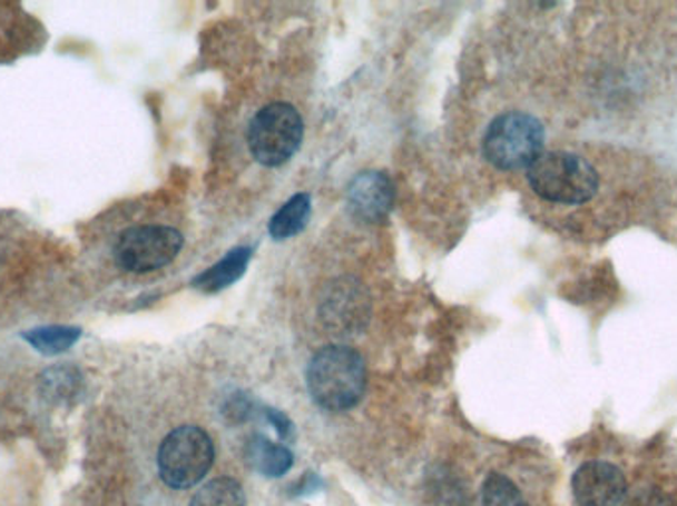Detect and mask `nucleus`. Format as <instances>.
Wrapping results in <instances>:
<instances>
[{
  "label": "nucleus",
  "instance_id": "1",
  "mask_svg": "<svg viewBox=\"0 0 677 506\" xmlns=\"http://www.w3.org/2000/svg\"><path fill=\"white\" fill-rule=\"evenodd\" d=\"M307 388L320 408L330 411L355 408L366 388L363 356L355 348H321L307 366Z\"/></svg>",
  "mask_w": 677,
  "mask_h": 506
},
{
  "label": "nucleus",
  "instance_id": "2",
  "mask_svg": "<svg viewBox=\"0 0 677 506\" xmlns=\"http://www.w3.org/2000/svg\"><path fill=\"white\" fill-rule=\"evenodd\" d=\"M527 178L537 195L557 205H582L598 190L597 170L572 152H541Z\"/></svg>",
  "mask_w": 677,
  "mask_h": 506
},
{
  "label": "nucleus",
  "instance_id": "3",
  "mask_svg": "<svg viewBox=\"0 0 677 506\" xmlns=\"http://www.w3.org/2000/svg\"><path fill=\"white\" fill-rule=\"evenodd\" d=\"M543 145L541 121L529 113L511 111L491 121L483 137V155L498 169H526L543 152Z\"/></svg>",
  "mask_w": 677,
  "mask_h": 506
},
{
  "label": "nucleus",
  "instance_id": "4",
  "mask_svg": "<svg viewBox=\"0 0 677 506\" xmlns=\"http://www.w3.org/2000/svg\"><path fill=\"white\" fill-rule=\"evenodd\" d=\"M214 463V445L205 429L183 426L163 439L157 467L163 483L173 489H188L205 477Z\"/></svg>",
  "mask_w": 677,
  "mask_h": 506
},
{
  "label": "nucleus",
  "instance_id": "5",
  "mask_svg": "<svg viewBox=\"0 0 677 506\" xmlns=\"http://www.w3.org/2000/svg\"><path fill=\"white\" fill-rule=\"evenodd\" d=\"M183 248L180 231L170 226L143 224L129 226L117 234L111 246V259L127 274H149L169 266Z\"/></svg>",
  "mask_w": 677,
  "mask_h": 506
},
{
  "label": "nucleus",
  "instance_id": "6",
  "mask_svg": "<svg viewBox=\"0 0 677 506\" xmlns=\"http://www.w3.org/2000/svg\"><path fill=\"white\" fill-rule=\"evenodd\" d=\"M302 137L303 121L295 107L272 103L258 111L249 123V151L259 165L279 167L297 152Z\"/></svg>",
  "mask_w": 677,
  "mask_h": 506
},
{
  "label": "nucleus",
  "instance_id": "7",
  "mask_svg": "<svg viewBox=\"0 0 677 506\" xmlns=\"http://www.w3.org/2000/svg\"><path fill=\"white\" fill-rule=\"evenodd\" d=\"M369 295L363 284L343 277L327 287L321 299V319L335 333H355L369 319Z\"/></svg>",
  "mask_w": 677,
  "mask_h": 506
},
{
  "label": "nucleus",
  "instance_id": "8",
  "mask_svg": "<svg viewBox=\"0 0 677 506\" xmlns=\"http://www.w3.org/2000/svg\"><path fill=\"white\" fill-rule=\"evenodd\" d=\"M572 493L579 506H626V479L610 463L582 465L572 477Z\"/></svg>",
  "mask_w": 677,
  "mask_h": 506
},
{
  "label": "nucleus",
  "instance_id": "9",
  "mask_svg": "<svg viewBox=\"0 0 677 506\" xmlns=\"http://www.w3.org/2000/svg\"><path fill=\"white\" fill-rule=\"evenodd\" d=\"M351 214L366 224H381L389 218L394 205V187L383 172H361L347 188Z\"/></svg>",
  "mask_w": 677,
  "mask_h": 506
},
{
  "label": "nucleus",
  "instance_id": "10",
  "mask_svg": "<svg viewBox=\"0 0 677 506\" xmlns=\"http://www.w3.org/2000/svg\"><path fill=\"white\" fill-rule=\"evenodd\" d=\"M246 459L264 477H282L294 465V455L284 445L264 436H254L246 445Z\"/></svg>",
  "mask_w": 677,
  "mask_h": 506
},
{
  "label": "nucleus",
  "instance_id": "11",
  "mask_svg": "<svg viewBox=\"0 0 677 506\" xmlns=\"http://www.w3.org/2000/svg\"><path fill=\"white\" fill-rule=\"evenodd\" d=\"M249 258H252V248L232 249L226 258L220 259L210 269H206L205 274L196 279V287L205 289L208 294L220 291V289L238 281L244 276Z\"/></svg>",
  "mask_w": 677,
  "mask_h": 506
},
{
  "label": "nucleus",
  "instance_id": "12",
  "mask_svg": "<svg viewBox=\"0 0 677 506\" xmlns=\"http://www.w3.org/2000/svg\"><path fill=\"white\" fill-rule=\"evenodd\" d=\"M312 212V200L307 195H295L290 198L272 218L269 234L274 240H287L294 238L305 228Z\"/></svg>",
  "mask_w": 677,
  "mask_h": 506
},
{
  "label": "nucleus",
  "instance_id": "13",
  "mask_svg": "<svg viewBox=\"0 0 677 506\" xmlns=\"http://www.w3.org/2000/svg\"><path fill=\"white\" fill-rule=\"evenodd\" d=\"M190 506H246V497L238 480L223 477L206 483L193 497Z\"/></svg>",
  "mask_w": 677,
  "mask_h": 506
},
{
  "label": "nucleus",
  "instance_id": "14",
  "mask_svg": "<svg viewBox=\"0 0 677 506\" xmlns=\"http://www.w3.org/2000/svg\"><path fill=\"white\" fill-rule=\"evenodd\" d=\"M481 500L483 506H527L516 485L498 473L490 475L483 483Z\"/></svg>",
  "mask_w": 677,
  "mask_h": 506
},
{
  "label": "nucleus",
  "instance_id": "15",
  "mask_svg": "<svg viewBox=\"0 0 677 506\" xmlns=\"http://www.w3.org/2000/svg\"><path fill=\"white\" fill-rule=\"evenodd\" d=\"M634 506H677L668 495L661 490H644L640 497L634 500Z\"/></svg>",
  "mask_w": 677,
  "mask_h": 506
},
{
  "label": "nucleus",
  "instance_id": "16",
  "mask_svg": "<svg viewBox=\"0 0 677 506\" xmlns=\"http://www.w3.org/2000/svg\"><path fill=\"white\" fill-rule=\"evenodd\" d=\"M267 418L272 419V424L277 427V431L282 434V436H287V431H290V421L285 418L284 414H279V411H267Z\"/></svg>",
  "mask_w": 677,
  "mask_h": 506
}]
</instances>
